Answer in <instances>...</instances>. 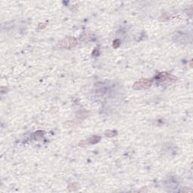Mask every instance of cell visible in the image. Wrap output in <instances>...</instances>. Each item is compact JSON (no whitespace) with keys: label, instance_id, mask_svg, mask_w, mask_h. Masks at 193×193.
<instances>
[{"label":"cell","instance_id":"1","mask_svg":"<svg viewBox=\"0 0 193 193\" xmlns=\"http://www.w3.org/2000/svg\"><path fill=\"white\" fill-rule=\"evenodd\" d=\"M152 84V81L149 79H142L138 82H135L133 85V88L134 90H141L146 89L151 87Z\"/></svg>","mask_w":193,"mask_h":193},{"label":"cell","instance_id":"2","mask_svg":"<svg viewBox=\"0 0 193 193\" xmlns=\"http://www.w3.org/2000/svg\"><path fill=\"white\" fill-rule=\"evenodd\" d=\"M77 45V40L75 38L68 37L59 42L58 46L62 48H74Z\"/></svg>","mask_w":193,"mask_h":193},{"label":"cell","instance_id":"3","mask_svg":"<svg viewBox=\"0 0 193 193\" xmlns=\"http://www.w3.org/2000/svg\"><path fill=\"white\" fill-rule=\"evenodd\" d=\"M100 140H101V137H99V136H93L92 137L88 139V140H85V141L84 140V141L80 142L79 145L82 144V143H83L85 146V145H88V144H94V143H98Z\"/></svg>","mask_w":193,"mask_h":193},{"label":"cell","instance_id":"4","mask_svg":"<svg viewBox=\"0 0 193 193\" xmlns=\"http://www.w3.org/2000/svg\"><path fill=\"white\" fill-rule=\"evenodd\" d=\"M79 188V185L75 183H71L69 185V189L71 191H74V190H76L77 189Z\"/></svg>","mask_w":193,"mask_h":193},{"label":"cell","instance_id":"5","mask_svg":"<svg viewBox=\"0 0 193 193\" xmlns=\"http://www.w3.org/2000/svg\"><path fill=\"white\" fill-rule=\"evenodd\" d=\"M116 135V131L115 130H108V131L106 132V136L107 137H113Z\"/></svg>","mask_w":193,"mask_h":193}]
</instances>
